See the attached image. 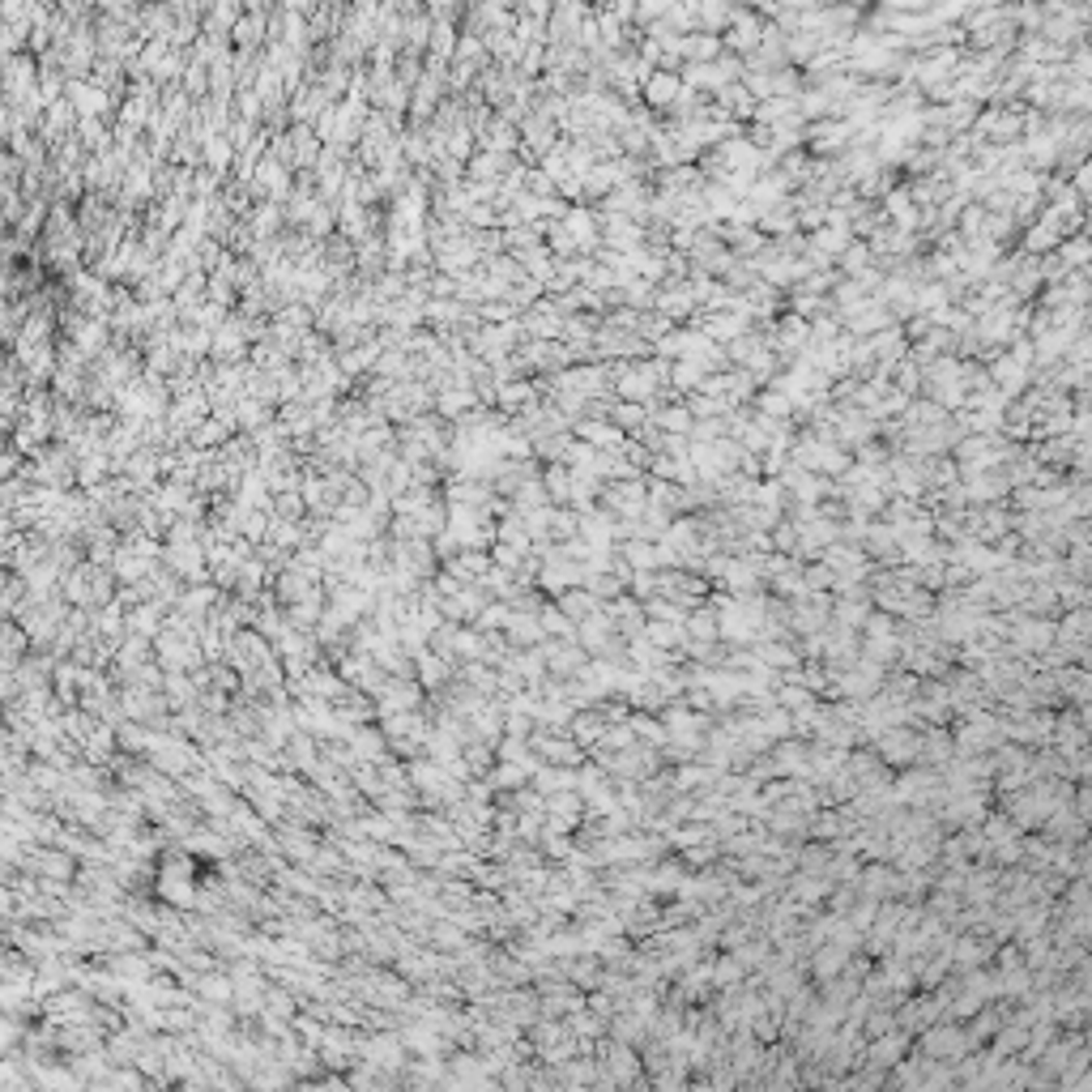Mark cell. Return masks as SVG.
Here are the masks:
<instances>
[{"label": "cell", "mask_w": 1092, "mask_h": 1092, "mask_svg": "<svg viewBox=\"0 0 1092 1092\" xmlns=\"http://www.w3.org/2000/svg\"><path fill=\"white\" fill-rule=\"evenodd\" d=\"M683 631H687V641H721L717 637V615L704 611V607H691L683 615Z\"/></svg>", "instance_id": "9"}, {"label": "cell", "mask_w": 1092, "mask_h": 1092, "mask_svg": "<svg viewBox=\"0 0 1092 1092\" xmlns=\"http://www.w3.org/2000/svg\"><path fill=\"white\" fill-rule=\"evenodd\" d=\"M768 760H772V772H777V777H806V743L794 734L777 738V743L768 747Z\"/></svg>", "instance_id": "5"}, {"label": "cell", "mask_w": 1092, "mask_h": 1092, "mask_svg": "<svg viewBox=\"0 0 1092 1092\" xmlns=\"http://www.w3.org/2000/svg\"><path fill=\"white\" fill-rule=\"evenodd\" d=\"M649 422L661 427L666 436H687L691 432V410L687 406H666V410H653Z\"/></svg>", "instance_id": "10"}, {"label": "cell", "mask_w": 1092, "mask_h": 1092, "mask_svg": "<svg viewBox=\"0 0 1092 1092\" xmlns=\"http://www.w3.org/2000/svg\"><path fill=\"white\" fill-rule=\"evenodd\" d=\"M913 1050V1037L901 1033V1029H888V1033H875L862 1041V1067H875V1071H888L892 1063H901L905 1054Z\"/></svg>", "instance_id": "2"}, {"label": "cell", "mask_w": 1092, "mask_h": 1092, "mask_svg": "<svg viewBox=\"0 0 1092 1092\" xmlns=\"http://www.w3.org/2000/svg\"><path fill=\"white\" fill-rule=\"evenodd\" d=\"M534 747L542 756V764H559V768H581L585 764V747L577 743L572 734H555V730H538L534 734Z\"/></svg>", "instance_id": "3"}, {"label": "cell", "mask_w": 1092, "mask_h": 1092, "mask_svg": "<svg viewBox=\"0 0 1092 1092\" xmlns=\"http://www.w3.org/2000/svg\"><path fill=\"white\" fill-rule=\"evenodd\" d=\"M743 977H747V969L738 965V956H734V952L713 961V991H730V985H738Z\"/></svg>", "instance_id": "12"}, {"label": "cell", "mask_w": 1092, "mask_h": 1092, "mask_svg": "<svg viewBox=\"0 0 1092 1092\" xmlns=\"http://www.w3.org/2000/svg\"><path fill=\"white\" fill-rule=\"evenodd\" d=\"M542 486H547V500H551V504H568V496H572V470L563 466V462H555V466L542 474Z\"/></svg>", "instance_id": "11"}, {"label": "cell", "mask_w": 1092, "mask_h": 1092, "mask_svg": "<svg viewBox=\"0 0 1092 1092\" xmlns=\"http://www.w3.org/2000/svg\"><path fill=\"white\" fill-rule=\"evenodd\" d=\"M918 738H922V726H888V730H879L870 738V747H875L879 760L896 772V768L918 764Z\"/></svg>", "instance_id": "1"}, {"label": "cell", "mask_w": 1092, "mask_h": 1092, "mask_svg": "<svg viewBox=\"0 0 1092 1092\" xmlns=\"http://www.w3.org/2000/svg\"><path fill=\"white\" fill-rule=\"evenodd\" d=\"M832 866V840H811L798 850V866L794 870H806V875H828Z\"/></svg>", "instance_id": "8"}, {"label": "cell", "mask_w": 1092, "mask_h": 1092, "mask_svg": "<svg viewBox=\"0 0 1092 1092\" xmlns=\"http://www.w3.org/2000/svg\"><path fill=\"white\" fill-rule=\"evenodd\" d=\"M551 602H555V607H559L563 615H568L572 623H581V619H589L593 611H602V602H597V597H593V593H589L585 585H572V589H563L559 597H551Z\"/></svg>", "instance_id": "6"}, {"label": "cell", "mask_w": 1092, "mask_h": 1092, "mask_svg": "<svg viewBox=\"0 0 1092 1092\" xmlns=\"http://www.w3.org/2000/svg\"><path fill=\"white\" fill-rule=\"evenodd\" d=\"M645 637L657 645V649H679V645H687V631H683V623H671V619H645Z\"/></svg>", "instance_id": "7"}, {"label": "cell", "mask_w": 1092, "mask_h": 1092, "mask_svg": "<svg viewBox=\"0 0 1092 1092\" xmlns=\"http://www.w3.org/2000/svg\"><path fill=\"white\" fill-rule=\"evenodd\" d=\"M645 94H649V102L657 98V108H661V102H675V98H679V94H675V78H653V82L645 86Z\"/></svg>", "instance_id": "13"}, {"label": "cell", "mask_w": 1092, "mask_h": 1092, "mask_svg": "<svg viewBox=\"0 0 1092 1092\" xmlns=\"http://www.w3.org/2000/svg\"><path fill=\"white\" fill-rule=\"evenodd\" d=\"M858 892L862 896H870V901H892L896 896V888H901V870L896 866H888V862H866V866H858Z\"/></svg>", "instance_id": "4"}]
</instances>
